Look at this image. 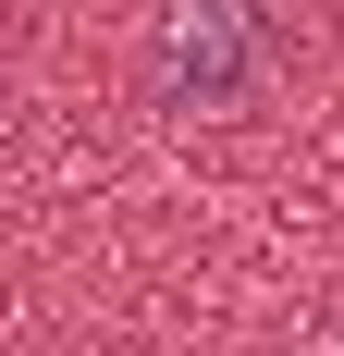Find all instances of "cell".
Segmentation results:
<instances>
[{
	"label": "cell",
	"mask_w": 344,
	"mask_h": 356,
	"mask_svg": "<svg viewBox=\"0 0 344 356\" xmlns=\"http://www.w3.org/2000/svg\"><path fill=\"white\" fill-rule=\"evenodd\" d=\"M283 62H295L283 0H160V25H148V86H160L172 123H246V111H271Z\"/></svg>",
	"instance_id": "1"
}]
</instances>
